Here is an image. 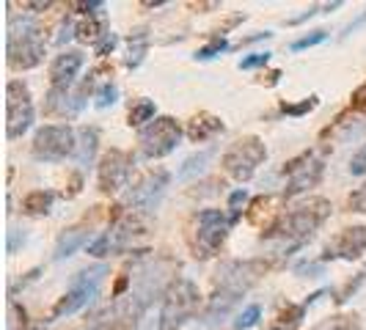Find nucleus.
<instances>
[{"instance_id":"13","label":"nucleus","mask_w":366,"mask_h":330,"mask_svg":"<svg viewBox=\"0 0 366 330\" xmlns=\"http://www.w3.org/2000/svg\"><path fill=\"white\" fill-rule=\"evenodd\" d=\"M366 251V226H352V229H345L339 231L336 237L325 245V254H322V261L328 259H345V261H355Z\"/></svg>"},{"instance_id":"14","label":"nucleus","mask_w":366,"mask_h":330,"mask_svg":"<svg viewBox=\"0 0 366 330\" xmlns=\"http://www.w3.org/2000/svg\"><path fill=\"white\" fill-rule=\"evenodd\" d=\"M80 69H83V53H77V50H66V53H61L53 61V66H50L53 89H64V91H69V86L74 83V77H77Z\"/></svg>"},{"instance_id":"16","label":"nucleus","mask_w":366,"mask_h":330,"mask_svg":"<svg viewBox=\"0 0 366 330\" xmlns=\"http://www.w3.org/2000/svg\"><path fill=\"white\" fill-rule=\"evenodd\" d=\"M218 132H223V121L212 113H199L187 121V138L193 144H204V141H212Z\"/></svg>"},{"instance_id":"34","label":"nucleus","mask_w":366,"mask_h":330,"mask_svg":"<svg viewBox=\"0 0 366 330\" xmlns=\"http://www.w3.org/2000/svg\"><path fill=\"white\" fill-rule=\"evenodd\" d=\"M322 261H300L297 267H295V275H300V278H320L322 275Z\"/></svg>"},{"instance_id":"35","label":"nucleus","mask_w":366,"mask_h":330,"mask_svg":"<svg viewBox=\"0 0 366 330\" xmlns=\"http://www.w3.org/2000/svg\"><path fill=\"white\" fill-rule=\"evenodd\" d=\"M347 206L350 212H358V215H366V184L364 187H358L352 196L347 199Z\"/></svg>"},{"instance_id":"30","label":"nucleus","mask_w":366,"mask_h":330,"mask_svg":"<svg viewBox=\"0 0 366 330\" xmlns=\"http://www.w3.org/2000/svg\"><path fill=\"white\" fill-rule=\"evenodd\" d=\"M364 281H366V264H364V270H361V273L355 275L352 281H347V286H345V289L339 292V297H336V303H339V306H342V303H347L350 297H352V294H355L358 289H361V284H364Z\"/></svg>"},{"instance_id":"4","label":"nucleus","mask_w":366,"mask_h":330,"mask_svg":"<svg viewBox=\"0 0 366 330\" xmlns=\"http://www.w3.org/2000/svg\"><path fill=\"white\" fill-rule=\"evenodd\" d=\"M199 286L190 281V278H174L160 294V303H157V311H160V322L163 330H179L199 311Z\"/></svg>"},{"instance_id":"23","label":"nucleus","mask_w":366,"mask_h":330,"mask_svg":"<svg viewBox=\"0 0 366 330\" xmlns=\"http://www.w3.org/2000/svg\"><path fill=\"white\" fill-rule=\"evenodd\" d=\"M312 330H361V316L358 314H336L330 319H322Z\"/></svg>"},{"instance_id":"2","label":"nucleus","mask_w":366,"mask_h":330,"mask_svg":"<svg viewBox=\"0 0 366 330\" xmlns=\"http://www.w3.org/2000/svg\"><path fill=\"white\" fill-rule=\"evenodd\" d=\"M330 209L333 206H330L328 199H309L300 206H295L292 212H287L275 226H270L264 239L267 242H278L281 251H295L306 239L314 237V231L330 218Z\"/></svg>"},{"instance_id":"36","label":"nucleus","mask_w":366,"mask_h":330,"mask_svg":"<svg viewBox=\"0 0 366 330\" xmlns=\"http://www.w3.org/2000/svg\"><path fill=\"white\" fill-rule=\"evenodd\" d=\"M270 55L273 53H254V55H248V58H242L239 61V69H259V66H267V61H270Z\"/></svg>"},{"instance_id":"6","label":"nucleus","mask_w":366,"mask_h":330,"mask_svg":"<svg viewBox=\"0 0 366 330\" xmlns=\"http://www.w3.org/2000/svg\"><path fill=\"white\" fill-rule=\"evenodd\" d=\"M31 151L39 163H61L77 151V135L69 124H44L36 129Z\"/></svg>"},{"instance_id":"37","label":"nucleus","mask_w":366,"mask_h":330,"mask_svg":"<svg viewBox=\"0 0 366 330\" xmlns=\"http://www.w3.org/2000/svg\"><path fill=\"white\" fill-rule=\"evenodd\" d=\"M350 174H352V176H364L366 174V144L352 154V160H350Z\"/></svg>"},{"instance_id":"12","label":"nucleus","mask_w":366,"mask_h":330,"mask_svg":"<svg viewBox=\"0 0 366 330\" xmlns=\"http://www.w3.org/2000/svg\"><path fill=\"white\" fill-rule=\"evenodd\" d=\"M129 174H132V157L122 149H110L108 154L99 160V171H97V182L102 193H119L122 187L129 184Z\"/></svg>"},{"instance_id":"43","label":"nucleus","mask_w":366,"mask_h":330,"mask_svg":"<svg viewBox=\"0 0 366 330\" xmlns=\"http://www.w3.org/2000/svg\"><path fill=\"white\" fill-rule=\"evenodd\" d=\"M22 6H25V9H34V11H47L53 3H50V0H36V3H22Z\"/></svg>"},{"instance_id":"31","label":"nucleus","mask_w":366,"mask_h":330,"mask_svg":"<svg viewBox=\"0 0 366 330\" xmlns=\"http://www.w3.org/2000/svg\"><path fill=\"white\" fill-rule=\"evenodd\" d=\"M113 254V245H110V237L108 234H102V237H97L89 245V256H94V259H102V256H110Z\"/></svg>"},{"instance_id":"5","label":"nucleus","mask_w":366,"mask_h":330,"mask_svg":"<svg viewBox=\"0 0 366 330\" xmlns=\"http://www.w3.org/2000/svg\"><path fill=\"white\" fill-rule=\"evenodd\" d=\"M264 160H267V146L262 144V138L245 135V138H239V141H234L232 146L226 149L220 165L232 179L248 182V179H254V174H257L259 165Z\"/></svg>"},{"instance_id":"15","label":"nucleus","mask_w":366,"mask_h":330,"mask_svg":"<svg viewBox=\"0 0 366 330\" xmlns=\"http://www.w3.org/2000/svg\"><path fill=\"white\" fill-rule=\"evenodd\" d=\"M97 286H72L69 292L64 294L58 303L53 306V319H64V316H72L77 314L80 309H86V306H92L94 300H97Z\"/></svg>"},{"instance_id":"45","label":"nucleus","mask_w":366,"mask_h":330,"mask_svg":"<svg viewBox=\"0 0 366 330\" xmlns=\"http://www.w3.org/2000/svg\"><path fill=\"white\" fill-rule=\"evenodd\" d=\"M102 328V325H92V328H86V330H99Z\"/></svg>"},{"instance_id":"24","label":"nucleus","mask_w":366,"mask_h":330,"mask_svg":"<svg viewBox=\"0 0 366 330\" xmlns=\"http://www.w3.org/2000/svg\"><path fill=\"white\" fill-rule=\"evenodd\" d=\"M157 108H154V102L152 99H138L132 108H129V116H127V124L129 127H141L144 121H154L157 116Z\"/></svg>"},{"instance_id":"11","label":"nucleus","mask_w":366,"mask_h":330,"mask_svg":"<svg viewBox=\"0 0 366 330\" xmlns=\"http://www.w3.org/2000/svg\"><path fill=\"white\" fill-rule=\"evenodd\" d=\"M168 184H171V174L165 168H154V171H149L147 176L129 190L127 204L135 206V209H141V212H152L157 204L163 201Z\"/></svg>"},{"instance_id":"38","label":"nucleus","mask_w":366,"mask_h":330,"mask_svg":"<svg viewBox=\"0 0 366 330\" xmlns=\"http://www.w3.org/2000/svg\"><path fill=\"white\" fill-rule=\"evenodd\" d=\"M245 201H248V190H234V193L229 196V209H232L234 218H239V212H242Z\"/></svg>"},{"instance_id":"10","label":"nucleus","mask_w":366,"mask_h":330,"mask_svg":"<svg viewBox=\"0 0 366 330\" xmlns=\"http://www.w3.org/2000/svg\"><path fill=\"white\" fill-rule=\"evenodd\" d=\"M284 174H290L287 187H284V199H295V196H300V193H306V190L320 184L322 174H325V163L320 157H314V154H303V157H297V160L287 165Z\"/></svg>"},{"instance_id":"7","label":"nucleus","mask_w":366,"mask_h":330,"mask_svg":"<svg viewBox=\"0 0 366 330\" xmlns=\"http://www.w3.org/2000/svg\"><path fill=\"white\" fill-rule=\"evenodd\" d=\"M182 141V127L177 119L171 116H157L154 121H149L147 127L141 129L138 144H141V154L147 160H160L165 154H171Z\"/></svg>"},{"instance_id":"19","label":"nucleus","mask_w":366,"mask_h":330,"mask_svg":"<svg viewBox=\"0 0 366 330\" xmlns=\"http://www.w3.org/2000/svg\"><path fill=\"white\" fill-rule=\"evenodd\" d=\"M215 157V146L209 149H202V151H196V154H190L187 160L182 163V168H179V179L182 182H187V179H193V176H199V174H204L207 171V163Z\"/></svg>"},{"instance_id":"29","label":"nucleus","mask_w":366,"mask_h":330,"mask_svg":"<svg viewBox=\"0 0 366 330\" xmlns=\"http://www.w3.org/2000/svg\"><path fill=\"white\" fill-rule=\"evenodd\" d=\"M226 50H229V41L218 36L215 41H209L207 47H202V50L196 53V61H209V58H215V55L226 53Z\"/></svg>"},{"instance_id":"26","label":"nucleus","mask_w":366,"mask_h":330,"mask_svg":"<svg viewBox=\"0 0 366 330\" xmlns=\"http://www.w3.org/2000/svg\"><path fill=\"white\" fill-rule=\"evenodd\" d=\"M105 275H108V267L105 264H97V267H89V270H80L72 286H97L99 289V284H102Z\"/></svg>"},{"instance_id":"3","label":"nucleus","mask_w":366,"mask_h":330,"mask_svg":"<svg viewBox=\"0 0 366 330\" xmlns=\"http://www.w3.org/2000/svg\"><path fill=\"white\" fill-rule=\"evenodd\" d=\"M6 61L11 69L25 72L36 69L44 61V41H41V28L34 19L22 17L9 22V39H6Z\"/></svg>"},{"instance_id":"33","label":"nucleus","mask_w":366,"mask_h":330,"mask_svg":"<svg viewBox=\"0 0 366 330\" xmlns=\"http://www.w3.org/2000/svg\"><path fill=\"white\" fill-rule=\"evenodd\" d=\"M325 39H328V31H314V34H309V36L292 41V50L295 53H297V50H306V47H314V44H322Z\"/></svg>"},{"instance_id":"27","label":"nucleus","mask_w":366,"mask_h":330,"mask_svg":"<svg viewBox=\"0 0 366 330\" xmlns=\"http://www.w3.org/2000/svg\"><path fill=\"white\" fill-rule=\"evenodd\" d=\"M317 105H320V96L314 94V96L303 99V102H295V105L284 102V105H281V113H284V116H292V119H300V116H309Z\"/></svg>"},{"instance_id":"28","label":"nucleus","mask_w":366,"mask_h":330,"mask_svg":"<svg viewBox=\"0 0 366 330\" xmlns=\"http://www.w3.org/2000/svg\"><path fill=\"white\" fill-rule=\"evenodd\" d=\"M259 319H262V309H259L257 303H251V306L234 319V330H251L254 325H259Z\"/></svg>"},{"instance_id":"21","label":"nucleus","mask_w":366,"mask_h":330,"mask_svg":"<svg viewBox=\"0 0 366 330\" xmlns=\"http://www.w3.org/2000/svg\"><path fill=\"white\" fill-rule=\"evenodd\" d=\"M53 201H55L53 190H34V193H28V196H25L22 209H25L28 215H47V212H50V206H53Z\"/></svg>"},{"instance_id":"20","label":"nucleus","mask_w":366,"mask_h":330,"mask_svg":"<svg viewBox=\"0 0 366 330\" xmlns=\"http://www.w3.org/2000/svg\"><path fill=\"white\" fill-rule=\"evenodd\" d=\"M147 53H149V34H147V28H138V31L129 36V55H127L129 69H138V66L144 64Z\"/></svg>"},{"instance_id":"39","label":"nucleus","mask_w":366,"mask_h":330,"mask_svg":"<svg viewBox=\"0 0 366 330\" xmlns=\"http://www.w3.org/2000/svg\"><path fill=\"white\" fill-rule=\"evenodd\" d=\"M350 105H352V110H366V80L355 89V91H352Z\"/></svg>"},{"instance_id":"25","label":"nucleus","mask_w":366,"mask_h":330,"mask_svg":"<svg viewBox=\"0 0 366 330\" xmlns=\"http://www.w3.org/2000/svg\"><path fill=\"white\" fill-rule=\"evenodd\" d=\"M306 303H300V306H287V311H281L278 316V322L273 325V330H292L300 325V319L306 316Z\"/></svg>"},{"instance_id":"1","label":"nucleus","mask_w":366,"mask_h":330,"mask_svg":"<svg viewBox=\"0 0 366 330\" xmlns=\"http://www.w3.org/2000/svg\"><path fill=\"white\" fill-rule=\"evenodd\" d=\"M270 270V261L264 259H234V261H223L215 273V289L209 297V306L204 311V322L212 325L220 322V316L232 311L245 294L251 292L262 281V275Z\"/></svg>"},{"instance_id":"41","label":"nucleus","mask_w":366,"mask_h":330,"mask_svg":"<svg viewBox=\"0 0 366 330\" xmlns=\"http://www.w3.org/2000/svg\"><path fill=\"white\" fill-rule=\"evenodd\" d=\"M116 44H119V36L116 34H108V36L102 39L99 44H97V55H108L116 50Z\"/></svg>"},{"instance_id":"8","label":"nucleus","mask_w":366,"mask_h":330,"mask_svg":"<svg viewBox=\"0 0 366 330\" xmlns=\"http://www.w3.org/2000/svg\"><path fill=\"white\" fill-rule=\"evenodd\" d=\"M34 124V99L31 89L22 80L6 83V138H22Z\"/></svg>"},{"instance_id":"44","label":"nucleus","mask_w":366,"mask_h":330,"mask_svg":"<svg viewBox=\"0 0 366 330\" xmlns=\"http://www.w3.org/2000/svg\"><path fill=\"white\" fill-rule=\"evenodd\" d=\"M364 22H366V11H364V14H361L358 19H355V22H350L347 28H345V36H350L352 31H358V25H364Z\"/></svg>"},{"instance_id":"9","label":"nucleus","mask_w":366,"mask_h":330,"mask_svg":"<svg viewBox=\"0 0 366 330\" xmlns=\"http://www.w3.org/2000/svg\"><path fill=\"white\" fill-rule=\"evenodd\" d=\"M234 220L226 218L220 209H204L199 215V231H196V256H212L220 245L229 237V229H232Z\"/></svg>"},{"instance_id":"18","label":"nucleus","mask_w":366,"mask_h":330,"mask_svg":"<svg viewBox=\"0 0 366 330\" xmlns=\"http://www.w3.org/2000/svg\"><path fill=\"white\" fill-rule=\"evenodd\" d=\"M97 149H99V129L83 127L80 129V135H77V163L92 165Z\"/></svg>"},{"instance_id":"17","label":"nucleus","mask_w":366,"mask_h":330,"mask_svg":"<svg viewBox=\"0 0 366 330\" xmlns=\"http://www.w3.org/2000/svg\"><path fill=\"white\" fill-rule=\"evenodd\" d=\"M89 234H92V229L89 226H74V229H66L58 242H55V261H64V259H69L77 251V248H83L86 242H89Z\"/></svg>"},{"instance_id":"22","label":"nucleus","mask_w":366,"mask_h":330,"mask_svg":"<svg viewBox=\"0 0 366 330\" xmlns=\"http://www.w3.org/2000/svg\"><path fill=\"white\" fill-rule=\"evenodd\" d=\"M108 34H110L108 25L97 17H89L86 22H80V25H77V31H74V36L80 39V41H94V44H99Z\"/></svg>"},{"instance_id":"32","label":"nucleus","mask_w":366,"mask_h":330,"mask_svg":"<svg viewBox=\"0 0 366 330\" xmlns=\"http://www.w3.org/2000/svg\"><path fill=\"white\" fill-rule=\"evenodd\" d=\"M116 96H119L116 83H105V86L97 91V108H110V105L116 102Z\"/></svg>"},{"instance_id":"42","label":"nucleus","mask_w":366,"mask_h":330,"mask_svg":"<svg viewBox=\"0 0 366 330\" xmlns=\"http://www.w3.org/2000/svg\"><path fill=\"white\" fill-rule=\"evenodd\" d=\"M74 9H77V11H83V14H94V11L105 9V3H102V0H92V3H74Z\"/></svg>"},{"instance_id":"40","label":"nucleus","mask_w":366,"mask_h":330,"mask_svg":"<svg viewBox=\"0 0 366 330\" xmlns=\"http://www.w3.org/2000/svg\"><path fill=\"white\" fill-rule=\"evenodd\" d=\"M25 239H28V234H25V231L11 229V231H9V245H6V248H9V254H17V248H19V245H25Z\"/></svg>"}]
</instances>
